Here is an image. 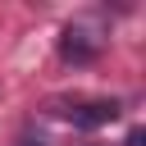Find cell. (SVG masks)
I'll return each instance as SVG.
<instances>
[{"mask_svg":"<svg viewBox=\"0 0 146 146\" xmlns=\"http://www.w3.org/2000/svg\"><path fill=\"white\" fill-rule=\"evenodd\" d=\"M55 114L68 119L73 128H100L119 119V100H68V105H55Z\"/></svg>","mask_w":146,"mask_h":146,"instance_id":"6da1fadb","label":"cell"},{"mask_svg":"<svg viewBox=\"0 0 146 146\" xmlns=\"http://www.w3.org/2000/svg\"><path fill=\"white\" fill-rule=\"evenodd\" d=\"M18 146H41V137H23V141H18Z\"/></svg>","mask_w":146,"mask_h":146,"instance_id":"277c9868","label":"cell"},{"mask_svg":"<svg viewBox=\"0 0 146 146\" xmlns=\"http://www.w3.org/2000/svg\"><path fill=\"white\" fill-rule=\"evenodd\" d=\"M141 141H146V132H141V128H132V132H128V146H141Z\"/></svg>","mask_w":146,"mask_h":146,"instance_id":"3957f363","label":"cell"},{"mask_svg":"<svg viewBox=\"0 0 146 146\" xmlns=\"http://www.w3.org/2000/svg\"><path fill=\"white\" fill-rule=\"evenodd\" d=\"M59 50H64V59H78V64H87V59L96 55V41H87V32H82V27H68Z\"/></svg>","mask_w":146,"mask_h":146,"instance_id":"7a4b0ae2","label":"cell"}]
</instances>
